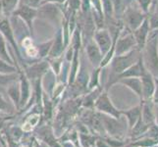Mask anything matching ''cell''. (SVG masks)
Masks as SVG:
<instances>
[{
    "instance_id": "obj_1",
    "label": "cell",
    "mask_w": 158,
    "mask_h": 147,
    "mask_svg": "<svg viewBox=\"0 0 158 147\" xmlns=\"http://www.w3.org/2000/svg\"><path fill=\"white\" fill-rule=\"evenodd\" d=\"M143 56L141 55L143 58V62L145 69L152 76H156L158 77V51H157V34L155 32L154 35L148 36V40L146 42L144 48Z\"/></svg>"
},
{
    "instance_id": "obj_2",
    "label": "cell",
    "mask_w": 158,
    "mask_h": 147,
    "mask_svg": "<svg viewBox=\"0 0 158 147\" xmlns=\"http://www.w3.org/2000/svg\"><path fill=\"white\" fill-rule=\"evenodd\" d=\"M139 50L138 48H135L131 50L128 53H125L123 55H119L114 57L112 60V71L114 74L119 76L121 73H123L125 70L131 67L135 63H137L139 60Z\"/></svg>"
},
{
    "instance_id": "obj_3",
    "label": "cell",
    "mask_w": 158,
    "mask_h": 147,
    "mask_svg": "<svg viewBox=\"0 0 158 147\" xmlns=\"http://www.w3.org/2000/svg\"><path fill=\"white\" fill-rule=\"evenodd\" d=\"M32 134L37 139L43 141L49 147H62L60 141L55 137L51 124H42L32 129Z\"/></svg>"
},
{
    "instance_id": "obj_4",
    "label": "cell",
    "mask_w": 158,
    "mask_h": 147,
    "mask_svg": "<svg viewBox=\"0 0 158 147\" xmlns=\"http://www.w3.org/2000/svg\"><path fill=\"white\" fill-rule=\"evenodd\" d=\"M94 108L100 113H104L106 115H110L114 118L118 119L120 117L121 112H119L117 109L114 107L111 100L109 99L106 92H103L98 97L96 98L94 102Z\"/></svg>"
},
{
    "instance_id": "obj_5",
    "label": "cell",
    "mask_w": 158,
    "mask_h": 147,
    "mask_svg": "<svg viewBox=\"0 0 158 147\" xmlns=\"http://www.w3.org/2000/svg\"><path fill=\"white\" fill-rule=\"evenodd\" d=\"M124 12H125V22H126L128 27L133 31L135 30H137L146 18L145 13H143V11L138 8L128 7L127 9H125Z\"/></svg>"
},
{
    "instance_id": "obj_6",
    "label": "cell",
    "mask_w": 158,
    "mask_h": 147,
    "mask_svg": "<svg viewBox=\"0 0 158 147\" xmlns=\"http://www.w3.org/2000/svg\"><path fill=\"white\" fill-rule=\"evenodd\" d=\"M150 27H149V23H148V17L145 18V20L141 24L137 30H135L133 35L135 39V42H137V47L139 50H143L144 48L146 42L148 40V36L150 34Z\"/></svg>"
},
{
    "instance_id": "obj_7",
    "label": "cell",
    "mask_w": 158,
    "mask_h": 147,
    "mask_svg": "<svg viewBox=\"0 0 158 147\" xmlns=\"http://www.w3.org/2000/svg\"><path fill=\"white\" fill-rule=\"evenodd\" d=\"M137 47V42L134 37L133 34L127 35L126 36L120 37L115 42V53L116 56L123 55L125 53H128Z\"/></svg>"
},
{
    "instance_id": "obj_8",
    "label": "cell",
    "mask_w": 158,
    "mask_h": 147,
    "mask_svg": "<svg viewBox=\"0 0 158 147\" xmlns=\"http://www.w3.org/2000/svg\"><path fill=\"white\" fill-rule=\"evenodd\" d=\"M114 40H117V39H114ZM114 41V42H115ZM112 39H111V35L109 34V31L106 30H99L98 31H96L95 34V43L96 45L98 46L99 50L102 54V56L104 57L107 52L110 50L112 48ZM113 42V44H114Z\"/></svg>"
},
{
    "instance_id": "obj_9",
    "label": "cell",
    "mask_w": 158,
    "mask_h": 147,
    "mask_svg": "<svg viewBox=\"0 0 158 147\" xmlns=\"http://www.w3.org/2000/svg\"><path fill=\"white\" fill-rule=\"evenodd\" d=\"M139 78L141 81V85H143V96H144V98H146V99H148V98H150L153 95L155 89V83L153 80V76L143 66V72H141Z\"/></svg>"
},
{
    "instance_id": "obj_10",
    "label": "cell",
    "mask_w": 158,
    "mask_h": 147,
    "mask_svg": "<svg viewBox=\"0 0 158 147\" xmlns=\"http://www.w3.org/2000/svg\"><path fill=\"white\" fill-rule=\"evenodd\" d=\"M31 84L29 79L26 77V75L21 74L20 76V109L19 111L27 106L31 99Z\"/></svg>"
},
{
    "instance_id": "obj_11",
    "label": "cell",
    "mask_w": 158,
    "mask_h": 147,
    "mask_svg": "<svg viewBox=\"0 0 158 147\" xmlns=\"http://www.w3.org/2000/svg\"><path fill=\"white\" fill-rule=\"evenodd\" d=\"M101 119L103 123V127L106 133H109L112 137H118L119 134H121L122 133V127L121 125L118 123L116 118H110L106 115L101 114Z\"/></svg>"
},
{
    "instance_id": "obj_12",
    "label": "cell",
    "mask_w": 158,
    "mask_h": 147,
    "mask_svg": "<svg viewBox=\"0 0 158 147\" xmlns=\"http://www.w3.org/2000/svg\"><path fill=\"white\" fill-rule=\"evenodd\" d=\"M47 64L45 62L35 64L34 66H31V68L27 69L26 71V77L29 80H40L41 78V76L43 74H45L47 71Z\"/></svg>"
},
{
    "instance_id": "obj_13",
    "label": "cell",
    "mask_w": 158,
    "mask_h": 147,
    "mask_svg": "<svg viewBox=\"0 0 158 147\" xmlns=\"http://www.w3.org/2000/svg\"><path fill=\"white\" fill-rule=\"evenodd\" d=\"M6 93L8 94L11 102L13 103V105L15 106L16 110H19L20 109V81L15 80L11 84L8 88Z\"/></svg>"
},
{
    "instance_id": "obj_14",
    "label": "cell",
    "mask_w": 158,
    "mask_h": 147,
    "mask_svg": "<svg viewBox=\"0 0 158 147\" xmlns=\"http://www.w3.org/2000/svg\"><path fill=\"white\" fill-rule=\"evenodd\" d=\"M86 51H88V55H89V58L90 60L91 64L94 65V67L99 66L101 64L103 56L99 50L98 46L96 45V43L95 42L89 43L88 46H86Z\"/></svg>"
},
{
    "instance_id": "obj_15",
    "label": "cell",
    "mask_w": 158,
    "mask_h": 147,
    "mask_svg": "<svg viewBox=\"0 0 158 147\" xmlns=\"http://www.w3.org/2000/svg\"><path fill=\"white\" fill-rule=\"evenodd\" d=\"M120 81L134 90L139 96L143 97V85H141V81L139 78H125L121 79Z\"/></svg>"
},
{
    "instance_id": "obj_16",
    "label": "cell",
    "mask_w": 158,
    "mask_h": 147,
    "mask_svg": "<svg viewBox=\"0 0 158 147\" xmlns=\"http://www.w3.org/2000/svg\"><path fill=\"white\" fill-rule=\"evenodd\" d=\"M15 80H18V76L13 74H0V94H4L7 91L8 86Z\"/></svg>"
},
{
    "instance_id": "obj_17",
    "label": "cell",
    "mask_w": 158,
    "mask_h": 147,
    "mask_svg": "<svg viewBox=\"0 0 158 147\" xmlns=\"http://www.w3.org/2000/svg\"><path fill=\"white\" fill-rule=\"evenodd\" d=\"M149 16L148 17L150 30L157 31L158 30V1L155 0V2L149 8Z\"/></svg>"
},
{
    "instance_id": "obj_18",
    "label": "cell",
    "mask_w": 158,
    "mask_h": 147,
    "mask_svg": "<svg viewBox=\"0 0 158 147\" xmlns=\"http://www.w3.org/2000/svg\"><path fill=\"white\" fill-rule=\"evenodd\" d=\"M16 14L20 15L24 20H26L28 25L31 27V21L35 16V10L34 8H31L29 6H25V5H23V6L19 8V10H17Z\"/></svg>"
},
{
    "instance_id": "obj_19",
    "label": "cell",
    "mask_w": 158,
    "mask_h": 147,
    "mask_svg": "<svg viewBox=\"0 0 158 147\" xmlns=\"http://www.w3.org/2000/svg\"><path fill=\"white\" fill-rule=\"evenodd\" d=\"M100 95V89L96 88L90 93L86 94L85 97H83V102H81V106L86 109H91L94 107V102L96 98Z\"/></svg>"
},
{
    "instance_id": "obj_20",
    "label": "cell",
    "mask_w": 158,
    "mask_h": 147,
    "mask_svg": "<svg viewBox=\"0 0 158 147\" xmlns=\"http://www.w3.org/2000/svg\"><path fill=\"white\" fill-rule=\"evenodd\" d=\"M97 135L92 133H79V141L81 147H91L94 146L97 139Z\"/></svg>"
},
{
    "instance_id": "obj_21",
    "label": "cell",
    "mask_w": 158,
    "mask_h": 147,
    "mask_svg": "<svg viewBox=\"0 0 158 147\" xmlns=\"http://www.w3.org/2000/svg\"><path fill=\"white\" fill-rule=\"evenodd\" d=\"M16 111V108L13 105L12 102H9L3 97L2 94H0V112H4L6 114L13 115V113Z\"/></svg>"
},
{
    "instance_id": "obj_22",
    "label": "cell",
    "mask_w": 158,
    "mask_h": 147,
    "mask_svg": "<svg viewBox=\"0 0 158 147\" xmlns=\"http://www.w3.org/2000/svg\"><path fill=\"white\" fill-rule=\"evenodd\" d=\"M122 114H125L128 119H129V122H130V126L133 127L135 123L137 122V120L139 119V115H140V110L139 107H135L134 109H132V110H129L127 112H121Z\"/></svg>"
},
{
    "instance_id": "obj_23",
    "label": "cell",
    "mask_w": 158,
    "mask_h": 147,
    "mask_svg": "<svg viewBox=\"0 0 158 147\" xmlns=\"http://www.w3.org/2000/svg\"><path fill=\"white\" fill-rule=\"evenodd\" d=\"M63 49V44H62V39H61V35H58L57 39L55 40V44L52 47L51 49V52H50V55L52 57H56L58 56L60 53H61Z\"/></svg>"
},
{
    "instance_id": "obj_24",
    "label": "cell",
    "mask_w": 158,
    "mask_h": 147,
    "mask_svg": "<svg viewBox=\"0 0 158 147\" xmlns=\"http://www.w3.org/2000/svg\"><path fill=\"white\" fill-rule=\"evenodd\" d=\"M16 72V68L11 66L10 64L4 62L0 59V74H13Z\"/></svg>"
},
{
    "instance_id": "obj_25",
    "label": "cell",
    "mask_w": 158,
    "mask_h": 147,
    "mask_svg": "<svg viewBox=\"0 0 158 147\" xmlns=\"http://www.w3.org/2000/svg\"><path fill=\"white\" fill-rule=\"evenodd\" d=\"M0 57H1L3 60H5L8 64H10V65L12 64V61H11L9 55L7 54L6 47H5V43H4V40H3L1 35H0Z\"/></svg>"
},
{
    "instance_id": "obj_26",
    "label": "cell",
    "mask_w": 158,
    "mask_h": 147,
    "mask_svg": "<svg viewBox=\"0 0 158 147\" xmlns=\"http://www.w3.org/2000/svg\"><path fill=\"white\" fill-rule=\"evenodd\" d=\"M101 5L103 6V9H104V12L107 15V17H111L114 12V7L111 0H101Z\"/></svg>"
},
{
    "instance_id": "obj_27",
    "label": "cell",
    "mask_w": 158,
    "mask_h": 147,
    "mask_svg": "<svg viewBox=\"0 0 158 147\" xmlns=\"http://www.w3.org/2000/svg\"><path fill=\"white\" fill-rule=\"evenodd\" d=\"M18 0H2V6L6 13H9L13 11L17 5Z\"/></svg>"
},
{
    "instance_id": "obj_28",
    "label": "cell",
    "mask_w": 158,
    "mask_h": 147,
    "mask_svg": "<svg viewBox=\"0 0 158 147\" xmlns=\"http://www.w3.org/2000/svg\"><path fill=\"white\" fill-rule=\"evenodd\" d=\"M140 10L143 13H148V10L152 4V0H137Z\"/></svg>"
},
{
    "instance_id": "obj_29",
    "label": "cell",
    "mask_w": 158,
    "mask_h": 147,
    "mask_svg": "<svg viewBox=\"0 0 158 147\" xmlns=\"http://www.w3.org/2000/svg\"><path fill=\"white\" fill-rule=\"evenodd\" d=\"M98 74H99V70H96L95 72H94L92 76L89 79V88L92 89L94 88L95 86L98 84Z\"/></svg>"
},
{
    "instance_id": "obj_30",
    "label": "cell",
    "mask_w": 158,
    "mask_h": 147,
    "mask_svg": "<svg viewBox=\"0 0 158 147\" xmlns=\"http://www.w3.org/2000/svg\"><path fill=\"white\" fill-rule=\"evenodd\" d=\"M3 133H4L5 140H6V143H7V147H21V144L17 142V141H15L4 129H3Z\"/></svg>"
},
{
    "instance_id": "obj_31",
    "label": "cell",
    "mask_w": 158,
    "mask_h": 147,
    "mask_svg": "<svg viewBox=\"0 0 158 147\" xmlns=\"http://www.w3.org/2000/svg\"><path fill=\"white\" fill-rule=\"evenodd\" d=\"M23 5L25 6H29L31 8H35L36 6H39L40 3V0H21Z\"/></svg>"
},
{
    "instance_id": "obj_32",
    "label": "cell",
    "mask_w": 158,
    "mask_h": 147,
    "mask_svg": "<svg viewBox=\"0 0 158 147\" xmlns=\"http://www.w3.org/2000/svg\"><path fill=\"white\" fill-rule=\"evenodd\" d=\"M94 146L95 147H110L104 140V138H102V137H97L95 143H94Z\"/></svg>"
},
{
    "instance_id": "obj_33",
    "label": "cell",
    "mask_w": 158,
    "mask_h": 147,
    "mask_svg": "<svg viewBox=\"0 0 158 147\" xmlns=\"http://www.w3.org/2000/svg\"><path fill=\"white\" fill-rule=\"evenodd\" d=\"M32 147H49V146L45 144L43 141L34 137V139H32Z\"/></svg>"
},
{
    "instance_id": "obj_34",
    "label": "cell",
    "mask_w": 158,
    "mask_h": 147,
    "mask_svg": "<svg viewBox=\"0 0 158 147\" xmlns=\"http://www.w3.org/2000/svg\"><path fill=\"white\" fill-rule=\"evenodd\" d=\"M60 143H61L62 147H76V145L71 142V141H63V142Z\"/></svg>"
},
{
    "instance_id": "obj_35",
    "label": "cell",
    "mask_w": 158,
    "mask_h": 147,
    "mask_svg": "<svg viewBox=\"0 0 158 147\" xmlns=\"http://www.w3.org/2000/svg\"><path fill=\"white\" fill-rule=\"evenodd\" d=\"M154 98H155V101L158 102V80L156 81V85H155V89H154Z\"/></svg>"
},
{
    "instance_id": "obj_36",
    "label": "cell",
    "mask_w": 158,
    "mask_h": 147,
    "mask_svg": "<svg viewBox=\"0 0 158 147\" xmlns=\"http://www.w3.org/2000/svg\"><path fill=\"white\" fill-rule=\"evenodd\" d=\"M47 1H52V2H60V3H61V2H64L65 0H47Z\"/></svg>"
},
{
    "instance_id": "obj_37",
    "label": "cell",
    "mask_w": 158,
    "mask_h": 147,
    "mask_svg": "<svg viewBox=\"0 0 158 147\" xmlns=\"http://www.w3.org/2000/svg\"><path fill=\"white\" fill-rule=\"evenodd\" d=\"M157 34V32H156ZM157 51H158V36H157Z\"/></svg>"
},
{
    "instance_id": "obj_38",
    "label": "cell",
    "mask_w": 158,
    "mask_h": 147,
    "mask_svg": "<svg viewBox=\"0 0 158 147\" xmlns=\"http://www.w3.org/2000/svg\"><path fill=\"white\" fill-rule=\"evenodd\" d=\"M155 32H157V34H158V30H157V31H155Z\"/></svg>"
},
{
    "instance_id": "obj_39",
    "label": "cell",
    "mask_w": 158,
    "mask_h": 147,
    "mask_svg": "<svg viewBox=\"0 0 158 147\" xmlns=\"http://www.w3.org/2000/svg\"><path fill=\"white\" fill-rule=\"evenodd\" d=\"M91 147H95V146H94H94H91Z\"/></svg>"
},
{
    "instance_id": "obj_40",
    "label": "cell",
    "mask_w": 158,
    "mask_h": 147,
    "mask_svg": "<svg viewBox=\"0 0 158 147\" xmlns=\"http://www.w3.org/2000/svg\"><path fill=\"white\" fill-rule=\"evenodd\" d=\"M157 118H158V115H157Z\"/></svg>"
}]
</instances>
